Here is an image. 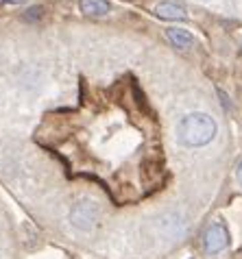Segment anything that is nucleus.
Wrapping results in <instances>:
<instances>
[{"label":"nucleus","instance_id":"f257e3e1","mask_svg":"<svg viewBox=\"0 0 242 259\" xmlns=\"http://www.w3.org/2000/svg\"><path fill=\"white\" fill-rule=\"evenodd\" d=\"M216 131L218 126L214 118L203 111H194L179 120V124H177V140L188 148H201V146H208L216 138Z\"/></svg>","mask_w":242,"mask_h":259},{"label":"nucleus","instance_id":"f03ea898","mask_svg":"<svg viewBox=\"0 0 242 259\" xmlns=\"http://www.w3.org/2000/svg\"><path fill=\"white\" fill-rule=\"evenodd\" d=\"M96 220H98V205L92 198L76 200L72 209H70V222L81 231H92Z\"/></svg>","mask_w":242,"mask_h":259},{"label":"nucleus","instance_id":"7ed1b4c3","mask_svg":"<svg viewBox=\"0 0 242 259\" xmlns=\"http://www.w3.org/2000/svg\"><path fill=\"white\" fill-rule=\"evenodd\" d=\"M227 244H229V233H227L225 225H220V222H214L203 235V246L210 255L223 253V250L227 248Z\"/></svg>","mask_w":242,"mask_h":259},{"label":"nucleus","instance_id":"20e7f679","mask_svg":"<svg viewBox=\"0 0 242 259\" xmlns=\"http://www.w3.org/2000/svg\"><path fill=\"white\" fill-rule=\"evenodd\" d=\"M155 13H157V18L170 20V22H177V20H186V18H188L186 7L179 5V3H173V0L159 3L157 7H155Z\"/></svg>","mask_w":242,"mask_h":259},{"label":"nucleus","instance_id":"39448f33","mask_svg":"<svg viewBox=\"0 0 242 259\" xmlns=\"http://www.w3.org/2000/svg\"><path fill=\"white\" fill-rule=\"evenodd\" d=\"M79 9H81V13H85V16L98 18V16H107L111 5L107 0H79Z\"/></svg>","mask_w":242,"mask_h":259},{"label":"nucleus","instance_id":"423d86ee","mask_svg":"<svg viewBox=\"0 0 242 259\" xmlns=\"http://www.w3.org/2000/svg\"><path fill=\"white\" fill-rule=\"evenodd\" d=\"M168 41L177 48H190L194 44V37L186 31V28H168Z\"/></svg>","mask_w":242,"mask_h":259},{"label":"nucleus","instance_id":"0eeeda50","mask_svg":"<svg viewBox=\"0 0 242 259\" xmlns=\"http://www.w3.org/2000/svg\"><path fill=\"white\" fill-rule=\"evenodd\" d=\"M42 7H31V9L26 11V20H39L42 18Z\"/></svg>","mask_w":242,"mask_h":259},{"label":"nucleus","instance_id":"6e6552de","mask_svg":"<svg viewBox=\"0 0 242 259\" xmlns=\"http://www.w3.org/2000/svg\"><path fill=\"white\" fill-rule=\"evenodd\" d=\"M236 181H238V185L242 188V161L238 163V170H236Z\"/></svg>","mask_w":242,"mask_h":259},{"label":"nucleus","instance_id":"1a4fd4ad","mask_svg":"<svg viewBox=\"0 0 242 259\" xmlns=\"http://www.w3.org/2000/svg\"><path fill=\"white\" fill-rule=\"evenodd\" d=\"M0 3H22V0H0Z\"/></svg>","mask_w":242,"mask_h":259}]
</instances>
